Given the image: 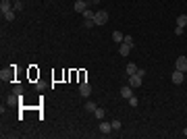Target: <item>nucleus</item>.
I'll list each match as a JSON object with an SVG mask.
<instances>
[{"label": "nucleus", "instance_id": "obj_1", "mask_svg": "<svg viewBox=\"0 0 187 139\" xmlns=\"http://www.w3.org/2000/svg\"><path fill=\"white\" fill-rule=\"evenodd\" d=\"M94 21H96V25H106L108 23V12L106 11H98L96 17H94Z\"/></svg>", "mask_w": 187, "mask_h": 139}, {"label": "nucleus", "instance_id": "obj_2", "mask_svg": "<svg viewBox=\"0 0 187 139\" xmlns=\"http://www.w3.org/2000/svg\"><path fill=\"white\" fill-rule=\"evenodd\" d=\"M175 69L181 73H187V56H179L175 60Z\"/></svg>", "mask_w": 187, "mask_h": 139}, {"label": "nucleus", "instance_id": "obj_3", "mask_svg": "<svg viewBox=\"0 0 187 139\" xmlns=\"http://www.w3.org/2000/svg\"><path fill=\"white\" fill-rule=\"evenodd\" d=\"M183 79H185V73H181V71H173V75H171V81L175 83V85H181L183 83Z\"/></svg>", "mask_w": 187, "mask_h": 139}, {"label": "nucleus", "instance_id": "obj_4", "mask_svg": "<svg viewBox=\"0 0 187 139\" xmlns=\"http://www.w3.org/2000/svg\"><path fill=\"white\" fill-rule=\"evenodd\" d=\"M79 93H81L83 98H90V96H92V85L87 81H83L81 85H79Z\"/></svg>", "mask_w": 187, "mask_h": 139}, {"label": "nucleus", "instance_id": "obj_5", "mask_svg": "<svg viewBox=\"0 0 187 139\" xmlns=\"http://www.w3.org/2000/svg\"><path fill=\"white\" fill-rule=\"evenodd\" d=\"M141 79H143V77H139L137 73H135V75H129V85H131V87H139Z\"/></svg>", "mask_w": 187, "mask_h": 139}, {"label": "nucleus", "instance_id": "obj_6", "mask_svg": "<svg viewBox=\"0 0 187 139\" xmlns=\"http://www.w3.org/2000/svg\"><path fill=\"white\" fill-rule=\"evenodd\" d=\"M87 6H90V4H87V2H85V0H75V11L77 12H85L87 11Z\"/></svg>", "mask_w": 187, "mask_h": 139}, {"label": "nucleus", "instance_id": "obj_7", "mask_svg": "<svg viewBox=\"0 0 187 139\" xmlns=\"http://www.w3.org/2000/svg\"><path fill=\"white\" fill-rule=\"evenodd\" d=\"M131 89H133L131 85H123V87H121V98H125V100H129V98L133 96V92H131Z\"/></svg>", "mask_w": 187, "mask_h": 139}, {"label": "nucleus", "instance_id": "obj_8", "mask_svg": "<svg viewBox=\"0 0 187 139\" xmlns=\"http://www.w3.org/2000/svg\"><path fill=\"white\" fill-rule=\"evenodd\" d=\"M131 48H133V46H129V44H125V42H123V44L118 46V54H121V56H129Z\"/></svg>", "mask_w": 187, "mask_h": 139}, {"label": "nucleus", "instance_id": "obj_9", "mask_svg": "<svg viewBox=\"0 0 187 139\" xmlns=\"http://www.w3.org/2000/svg\"><path fill=\"white\" fill-rule=\"evenodd\" d=\"M0 11H2V15L9 12V11H12V4L9 2V0H0Z\"/></svg>", "mask_w": 187, "mask_h": 139}, {"label": "nucleus", "instance_id": "obj_10", "mask_svg": "<svg viewBox=\"0 0 187 139\" xmlns=\"http://www.w3.org/2000/svg\"><path fill=\"white\" fill-rule=\"evenodd\" d=\"M19 100H21L19 96L11 93V96H6V106H17V102H19Z\"/></svg>", "mask_w": 187, "mask_h": 139}, {"label": "nucleus", "instance_id": "obj_11", "mask_svg": "<svg viewBox=\"0 0 187 139\" xmlns=\"http://www.w3.org/2000/svg\"><path fill=\"white\" fill-rule=\"evenodd\" d=\"M110 131H112V125H110V123H106V120H102V123H100V133H110Z\"/></svg>", "mask_w": 187, "mask_h": 139}, {"label": "nucleus", "instance_id": "obj_12", "mask_svg": "<svg viewBox=\"0 0 187 139\" xmlns=\"http://www.w3.org/2000/svg\"><path fill=\"white\" fill-rule=\"evenodd\" d=\"M112 40H115L117 44H123V40H125V33H121V31H112Z\"/></svg>", "mask_w": 187, "mask_h": 139}, {"label": "nucleus", "instance_id": "obj_13", "mask_svg": "<svg viewBox=\"0 0 187 139\" xmlns=\"http://www.w3.org/2000/svg\"><path fill=\"white\" fill-rule=\"evenodd\" d=\"M177 25L179 27H187V15H179L177 17Z\"/></svg>", "mask_w": 187, "mask_h": 139}, {"label": "nucleus", "instance_id": "obj_14", "mask_svg": "<svg viewBox=\"0 0 187 139\" xmlns=\"http://www.w3.org/2000/svg\"><path fill=\"white\" fill-rule=\"evenodd\" d=\"M135 73H137V64L129 62V64H127V75H135Z\"/></svg>", "mask_w": 187, "mask_h": 139}, {"label": "nucleus", "instance_id": "obj_15", "mask_svg": "<svg viewBox=\"0 0 187 139\" xmlns=\"http://www.w3.org/2000/svg\"><path fill=\"white\" fill-rule=\"evenodd\" d=\"M2 17H4V19H6V21H12V19H15V17H17V11H9V12H4V15H2Z\"/></svg>", "mask_w": 187, "mask_h": 139}, {"label": "nucleus", "instance_id": "obj_16", "mask_svg": "<svg viewBox=\"0 0 187 139\" xmlns=\"http://www.w3.org/2000/svg\"><path fill=\"white\" fill-rule=\"evenodd\" d=\"M96 108H98V106L94 104L92 100H87V102H85V110H87V112H94V110H96Z\"/></svg>", "mask_w": 187, "mask_h": 139}, {"label": "nucleus", "instance_id": "obj_17", "mask_svg": "<svg viewBox=\"0 0 187 139\" xmlns=\"http://www.w3.org/2000/svg\"><path fill=\"white\" fill-rule=\"evenodd\" d=\"M94 114H96V118L104 120V108H96V110H94Z\"/></svg>", "mask_w": 187, "mask_h": 139}, {"label": "nucleus", "instance_id": "obj_18", "mask_svg": "<svg viewBox=\"0 0 187 139\" xmlns=\"http://www.w3.org/2000/svg\"><path fill=\"white\" fill-rule=\"evenodd\" d=\"M12 93L21 98V96H23V85H15V87H12Z\"/></svg>", "mask_w": 187, "mask_h": 139}, {"label": "nucleus", "instance_id": "obj_19", "mask_svg": "<svg viewBox=\"0 0 187 139\" xmlns=\"http://www.w3.org/2000/svg\"><path fill=\"white\" fill-rule=\"evenodd\" d=\"M12 11H23V2H21V0H17V2L12 4Z\"/></svg>", "mask_w": 187, "mask_h": 139}, {"label": "nucleus", "instance_id": "obj_20", "mask_svg": "<svg viewBox=\"0 0 187 139\" xmlns=\"http://www.w3.org/2000/svg\"><path fill=\"white\" fill-rule=\"evenodd\" d=\"M83 17H85V19H94V17H96V12H94V11H90V9H87V11L83 12Z\"/></svg>", "mask_w": 187, "mask_h": 139}, {"label": "nucleus", "instance_id": "obj_21", "mask_svg": "<svg viewBox=\"0 0 187 139\" xmlns=\"http://www.w3.org/2000/svg\"><path fill=\"white\" fill-rule=\"evenodd\" d=\"M129 106H131V108H135V106H137V98H135V96H131V98H129Z\"/></svg>", "mask_w": 187, "mask_h": 139}, {"label": "nucleus", "instance_id": "obj_22", "mask_svg": "<svg viewBox=\"0 0 187 139\" xmlns=\"http://www.w3.org/2000/svg\"><path fill=\"white\" fill-rule=\"evenodd\" d=\"M110 125H112V131H118L121 129V120H112Z\"/></svg>", "mask_w": 187, "mask_h": 139}, {"label": "nucleus", "instance_id": "obj_23", "mask_svg": "<svg viewBox=\"0 0 187 139\" xmlns=\"http://www.w3.org/2000/svg\"><path fill=\"white\" fill-rule=\"evenodd\" d=\"M183 31H185V27H179V25L175 27V35H183Z\"/></svg>", "mask_w": 187, "mask_h": 139}, {"label": "nucleus", "instance_id": "obj_24", "mask_svg": "<svg viewBox=\"0 0 187 139\" xmlns=\"http://www.w3.org/2000/svg\"><path fill=\"white\" fill-rule=\"evenodd\" d=\"M94 25H96V21H94V19H85V27H87V29H90V27H94Z\"/></svg>", "mask_w": 187, "mask_h": 139}, {"label": "nucleus", "instance_id": "obj_25", "mask_svg": "<svg viewBox=\"0 0 187 139\" xmlns=\"http://www.w3.org/2000/svg\"><path fill=\"white\" fill-rule=\"evenodd\" d=\"M123 42L129 44V46H133V37H131V35H125V40H123Z\"/></svg>", "mask_w": 187, "mask_h": 139}, {"label": "nucleus", "instance_id": "obj_26", "mask_svg": "<svg viewBox=\"0 0 187 139\" xmlns=\"http://www.w3.org/2000/svg\"><path fill=\"white\" fill-rule=\"evenodd\" d=\"M137 75H139V77H146V69H137Z\"/></svg>", "mask_w": 187, "mask_h": 139}, {"label": "nucleus", "instance_id": "obj_27", "mask_svg": "<svg viewBox=\"0 0 187 139\" xmlns=\"http://www.w3.org/2000/svg\"><path fill=\"white\" fill-rule=\"evenodd\" d=\"M87 4H96V2H100V0H85Z\"/></svg>", "mask_w": 187, "mask_h": 139}, {"label": "nucleus", "instance_id": "obj_28", "mask_svg": "<svg viewBox=\"0 0 187 139\" xmlns=\"http://www.w3.org/2000/svg\"><path fill=\"white\" fill-rule=\"evenodd\" d=\"M183 135H185V137H187V127H185V129H183Z\"/></svg>", "mask_w": 187, "mask_h": 139}]
</instances>
